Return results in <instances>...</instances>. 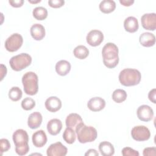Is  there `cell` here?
Here are the masks:
<instances>
[{
	"label": "cell",
	"instance_id": "obj_1",
	"mask_svg": "<svg viewBox=\"0 0 156 156\" xmlns=\"http://www.w3.org/2000/svg\"><path fill=\"white\" fill-rule=\"evenodd\" d=\"M118 48L113 43H106L102 50L103 63L108 68H114L119 62Z\"/></svg>",
	"mask_w": 156,
	"mask_h": 156
},
{
	"label": "cell",
	"instance_id": "obj_2",
	"mask_svg": "<svg viewBox=\"0 0 156 156\" xmlns=\"http://www.w3.org/2000/svg\"><path fill=\"white\" fill-rule=\"evenodd\" d=\"M15 145V152L19 155H24L29 151L28 144L29 136L27 132L23 129H17L12 135Z\"/></svg>",
	"mask_w": 156,
	"mask_h": 156
},
{
	"label": "cell",
	"instance_id": "obj_3",
	"mask_svg": "<svg viewBox=\"0 0 156 156\" xmlns=\"http://www.w3.org/2000/svg\"><path fill=\"white\" fill-rule=\"evenodd\" d=\"M141 78L140 72L135 69L125 68L119 74V80L121 85L130 87L138 85Z\"/></svg>",
	"mask_w": 156,
	"mask_h": 156
},
{
	"label": "cell",
	"instance_id": "obj_4",
	"mask_svg": "<svg viewBox=\"0 0 156 156\" xmlns=\"http://www.w3.org/2000/svg\"><path fill=\"white\" fill-rule=\"evenodd\" d=\"M77 140L80 143L94 141L97 136L96 129L91 126H87L83 122L80 124L76 129Z\"/></svg>",
	"mask_w": 156,
	"mask_h": 156
},
{
	"label": "cell",
	"instance_id": "obj_5",
	"mask_svg": "<svg viewBox=\"0 0 156 156\" xmlns=\"http://www.w3.org/2000/svg\"><path fill=\"white\" fill-rule=\"evenodd\" d=\"M38 76L32 71L26 73L22 77V83L26 94L30 96L35 95L38 91Z\"/></svg>",
	"mask_w": 156,
	"mask_h": 156
},
{
	"label": "cell",
	"instance_id": "obj_6",
	"mask_svg": "<svg viewBox=\"0 0 156 156\" xmlns=\"http://www.w3.org/2000/svg\"><path fill=\"white\" fill-rule=\"evenodd\" d=\"M32 62L31 56L27 53H21L13 56L9 61L11 68L15 71H20L29 66Z\"/></svg>",
	"mask_w": 156,
	"mask_h": 156
},
{
	"label": "cell",
	"instance_id": "obj_7",
	"mask_svg": "<svg viewBox=\"0 0 156 156\" xmlns=\"http://www.w3.org/2000/svg\"><path fill=\"white\" fill-rule=\"evenodd\" d=\"M23 43V37L18 33H15L11 35L5 40V48L9 52H15L21 47Z\"/></svg>",
	"mask_w": 156,
	"mask_h": 156
},
{
	"label": "cell",
	"instance_id": "obj_8",
	"mask_svg": "<svg viewBox=\"0 0 156 156\" xmlns=\"http://www.w3.org/2000/svg\"><path fill=\"white\" fill-rule=\"evenodd\" d=\"M131 135L137 141H144L149 140L151 136L149 129L144 126H137L132 129Z\"/></svg>",
	"mask_w": 156,
	"mask_h": 156
},
{
	"label": "cell",
	"instance_id": "obj_9",
	"mask_svg": "<svg viewBox=\"0 0 156 156\" xmlns=\"http://www.w3.org/2000/svg\"><path fill=\"white\" fill-rule=\"evenodd\" d=\"M68 149L61 142H56L51 144L46 151L48 156H65L66 155Z\"/></svg>",
	"mask_w": 156,
	"mask_h": 156
},
{
	"label": "cell",
	"instance_id": "obj_10",
	"mask_svg": "<svg viewBox=\"0 0 156 156\" xmlns=\"http://www.w3.org/2000/svg\"><path fill=\"white\" fill-rule=\"evenodd\" d=\"M143 27L149 30H155L156 29V14L155 13H145L141 18Z\"/></svg>",
	"mask_w": 156,
	"mask_h": 156
},
{
	"label": "cell",
	"instance_id": "obj_11",
	"mask_svg": "<svg viewBox=\"0 0 156 156\" xmlns=\"http://www.w3.org/2000/svg\"><path fill=\"white\" fill-rule=\"evenodd\" d=\"M87 42L91 46H97L101 44L104 40V35L101 30H92L86 37Z\"/></svg>",
	"mask_w": 156,
	"mask_h": 156
},
{
	"label": "cell",
	"instance_id": "obj_12",
	"mask_svg": "<svg viewBox=\"0 0 156 156\" xmlns=\"http://www.w3.org/2000/svg\"><path fill=\"white\" fill-rule=\"evenodd\" d=\"M136 115L140 120L144 122H148L153 118L154 112L150 106L147 105H142L138 108L136 110Z\"/></svg>",
	"mask_w": 156,
	"mask_h": 156
},
{
	"label": "cell",
	"instance_id": "obj_13",
	"mask_svg": "<svg viewBox=\"0 0 156 156\" xmlns=\"http://www.w3.org/2000/svg\"><path fill=\"white\" fill-rule=\"evenodd\" d=\"M105 106V101L101 97H94L91 98L87 102L88 108L93 112L102 110Z\"/></svg>",
	"mask_w": 156,
	"mask_h": 156
},
{
	"label": "cell",
	"instance_id": "obj_14",
	"mask_svg": "<svg viewBox=\"0 0 156 156\" xmlns=\"http://www.w3.org/2000/svg\"><path fill=\"white\" fill-rule=\"evenodd\" d=\"M47 136L43 130H39L34 132L32 136L33 144L37 147H41L47 143Z\"/></svg>",
	"mask_w": 156,
	"mask_h": 156
},
{
	"label": "cell",
	"instance_id": "obj_15",
	"mask_svg": "<svg viewBox=\"0 0 156 156\" xmlns=\"http://www.w3.org/2000/svg\"><path fill=\"white\" fill-rule=\"evenodd\" d=\"M44 105L49 112H56L61 108L62 102L56 96H51L46 100Z\"/></svg>",
	"mask_w": 156,
	"mask_h": 156
},
{
	"label": "cell",
	"instance_id": "obj_16",
	"mask_svg": "<svg viewBox=\"0 0 156 156\" xmlns=\"http://www.w3.org/2000/svg\"><path fill=\"white\" fill-rule=\"evenodd\" d=\"M83 122L81 116L77 113H72L66 116L65 124L66 127H70L76 130L77 127L81 123Z\"/></svg>",
	"mask_w": 156,
	"mask_h": 156
},
{
	"label": "cell",
	"instance_id": "obj_17",
	"mask_svg": "<svg viewBox=\"0 0 156 156\" xmlns=\"http://www.w3.org/2000/svg\"><path fill=\"white\" fill-rule=\"evenodd\" d=\"M62 129V121L57 119L54 118L49 121L47 124V130L51 135H56L60 133Z\"/></svg>",
	"mask_w": 156,
	"mask_h": 156
},
{
	"label": "cell",
	"instance_id": "obj_18",
	"mask_svg": "<svg viewBox=\"0 0 156 156\" xmlns=\"http://www.w3.org/2000/svg\"><path fill=\"white\" fill-rule=\"evenodd\" d=\"M43 120V117L40 112H35L31 113L27 119V125L32 129H36L38 128Z\"/></svg>",
	"mask_w": 156,
	"mask_h": 156
},
{
	"label": "cell",
	"instance_id": "obj_19",
	"mask_svg": "<svg viewBox=\"0 0 156 156\" xmlns=\"http://www.w3.org/2000/svg\"><path fill=\"white\" fill-rule=\"evenodd\" d=\"M32 37L35 40H41L45 36V29L44 26L40 24H33L30 30Z\"/></svg>",
	"mask_w": 156,
	"mask_h": 156
},
{
	"label": "cell",
	"instance_id": "obj_20",
	"mask_svg": "<svg viewBox=\"0 0 156 156\" xmlns=\"http://www.w3.org/2000/svg\"><path fill=\"white\" fill-rule=\"evenodd\" d=\"M125 30L130 33H134L138 29L139 25L138 20L134 16H129L124 21Z\"/></svg>",
	"mask_w": 156,
	"mask_h": 156
},
{
	"label": "cell",
	"instance_id": "obj_21",
	"mask_svg": "<svg viewBox=\"0 0 156 156\" xmlns=\"http://www.w3.org/2000/svg\"><path fill=\"white\" fill-rule=\"evenodd\" d=\"M71 67V64L68 61L62 60L57 62L55 65V71L58 75L65 76L69 73Z\"/></svg>",
	"mask_w": 156,
	"mask_h": 156
},
{
	"label": "cell",
	"instance_id": "obj_22",
	"mask_svg": "<svg viewBox=\"0 0 156 156\" xmlns=\"http://www.w3.org/2000/svg\"><path fill=\"white\" fill-rule=\"evenodd\" d=\"M140 44L144 47H151L155 43V37L151 32H144L139 38Z\"/></svg>",
	"mask_w": 156,
	"mask_h": 156
},
{
	"label": "cell",
	"instance_id": "obj_23",
	"mask_svg": "<svg viewBox=\"0 0 156 156\" xmlns=\"http://www.w3.org/2000/svg\"><path fill=\"white\" fill-rule=\"evenodd\" d=\"M99 151L103 156H112L115 153V149L113 144L106 141L99 143Z\"/></svg>",
	"mask_w": 156,
	"mask_h": 156
},
{
	"label": "cell",
	"instance_id": "obj_24",
	"mask_svg": "<svg viewBox=\"0 0 156 156\" xmlns=\"http://www.w3.org/2000/svg\"><path fill=\"white\" fill-rule=\"evenodd\" d=\"M99 9L104 13H109L114 11L116 8V3L112 0H104L99 4Z\"/></svg>",
	"mask_w": 156,
	"mask_h": 156
},
{
	"label": "cell",
	"instance_id": "obj_25",
	"mask_svg": "<svg viewBox=\"0 0 156 156\" xmlns=\"http://www.w3.org/2000/svg\"><path fill=\"white\" fill-rule=\"evenodd\" d=\"M74 55L79 59H85L89 54V50L83 45H79L76 46L73 51Z\"/></svg>",
	"mask_w": 156,
	"mask_h": 156
},
{
	"label": "cell",
	"instance_id": "obj_26",
	"mask_svg": "<svg viewBox=\"0 0 156 156\" xmlns=\"http://www.w3.org/2000/svg\"><path fill=\"white\" fill-rule=\"evenodd\" d=\"M75 130L70 127H66L63 133V138L68 144H73L76 140Z\"/></svg>",
	"mask_w": 156,
	"mask_h": 156
},
{
	"label": "cell",
	"instance_id": "obj_27",
	"mask_svg": "<svg viewBox=\"0 0 156 156\" xmlns=\"http://www.w3.org/2000/svg\"><path fill=\"white\" fill-rule=\"evenodd\" d=\"M34 17L37 20H44L48 16V10L43 7H37L32 12Z\"/></svg>",
	"mask_w": 156,
	"mask_h": 156
},
{
	"label": "cell",
	"instance_id": "obj_28",
	"mask_svg": "<svg viewBox=\"0 0 156 156\" xmlns=\"http://www.w3.org/2000/svg\"><path fill=\"white\" fill-rule=\"evenodd\" d=\"M127 93L122 89H116L112 93V99L116 103H121L127 98Z\"/></svg>",
	"mask_w": 156,
	"mask_h": 156
},
{
	"label": "cell",
	"instance_id": "obj_29",
	"mask_svg": "<svg viewBox=\"0 0 156 156\" xmlns=\"http://www.w3.org/2000/svg\"><path fill=\"white\" fill-rule=\"evenodd\" d=\"M23 95L21 90L18 87H12L9 91V98L13 101H19Z\"/></svg>",
	"mask_w": 156,
	"mask_h": 156
},
{
	"label": "cell",
	"instance_id": "obj_30",
	"mask_svg": "<svg viewBox=\"0 0 156 156\" xmlns=\"http://www.w3.org/2000/svg\"><path fill=\"white\" fill-rule=\"evenodd\" d=\"M35 106V101L31 98H26L21 102V107L25 110H30Z\"/></svg>",
	"mask_w": 156,
	"mask_h": 156
},
{
	"label": "cell",
	"instance_id": "obj_31",
	"mask_svg": "<svg viewBox=\"0 0 156 156\" xmlns=\"http://www.w3.org/2000/svg\"><path fill=\"white\" fill-rule=\"evenodd\" d=\"M123 156H138L139 152L129 147H124L121 151Z\"/></svg>",
	"mask_w": 156,
	"mask_h": 156
},
{
	"label": "cell",
	"instance_id": "obj_32",
	"mask_svg": "<svg viewBox=\"0 0 156 156\" xmlns=\"http://www.w3.org/2000/svg\"><path fill=\"white\" fill-rule=\"evenodd\" d=\"M0 147L2 155L3 152H7L10 148V144L9 141L5 138H1L0 140Z\"/></svg>",
	"mask_w": 156,
	"mask_h": 156
},
{
	"label": "cell",
	"instance_id": "obj_33",
	"mask_svg": "<svg viewBox=\"0 0 156 156\" xmlns=\"http://www.w3.org/2000/svg\"><path fill=\"white\" fill-rule=\"evenodd\" d=\"M48 4L52 8H60L64 5L65 1L63 0H49Z\"/></svg>",
	"mask_w": 156,
	"mask_h": 156
},
{
	"label": "cell",
	"instance_id": "obj_34",
	"mask_svg": "<svg viewBox=\"0 0 156 156\" xmlns=\"http://www.w3.org/2000/svg\"><path fill=\"white\" fill-rule=\"evenodd\" d=\"M144 156H155L156 155V148L155 147H146L143 150Z\"/></svg>",
	"mask_w": 156,
	"mask_h": 156
},
{
	"label": "cell",
	"instance_id": "obj_35",
	"mask_svg": "<svg viewBox=\"0 0 156 156\" xmlns=\"http://www.w3.org/2000/svg\"><path fill=\"white\" fill-rule=\"evenodd\" d=\"M9 4L13 7H20L24 4L23 0H9Z\"/></svg>",
	"mask_w": 156,
	"mask_h": 156
},
{
	"label": "cell",
	"instance_id": "obj_36",
	"mask_svg": "<svg viewBox=\"0 0 156 156\" xmlns=\"http://www.w3.org/2000/svg\"><path fill=\"white\" fill-rule=\"evenodd\" d=\"M155 94H156V90H155V88H153L148 93V98H149V99L152 102H153L154 104L156 103Z\"/></svg>",
	"mask_w": 156,
	"mask_h": 156
},
{
	"label": "cell",
	"instance_id": "obj_37",
	"mask_svg": "<svg viewBox=\"0 0 156 156\" xmlns=\"http://www.w3.org/2000/svg\"><path fill=\"white\" fill-rule=\"evenodd\" d=\"M85 156H98L99 155V153L98 152L94 149H88L87 152L85 154Z\"/></svg>",
	"mask_w": 156,
	"mask_h": 156
},
{
	"label": "cell",
	"instance_id": "obj_38",
	"mask_svg": "<svg viewBox=\"0 0 156 156\" xmlns=\"http://www.w3.org/2000/svg\"><path fill=\"white\" fill-rule=\"evenodd\" d=\"M7 74V68L3 64L1 65V80H2Z\"/></svg>",
	"mask_w": 156,
	"mask_h": 156
},
{
	"label": "cell",
	"instance_id": "obj_39",
	"mask_svg": "<svg viewBox=\"0 0 156 156\" xmlns=\"http://www.w3.org/2000/svg\"><path fill=\"white\" fill-rule=\"evenodd\" d=\"M119 2L124 6L129 7L134 3L133 0H119Z\"/></svg>",
	"mask_w": 156,
	"mask_h": 156
},
{
	"label": "cell",
	"instance_id": "obj_40",
	"mask_svg": "<svg viewBox=\"0 0 156 156\" xmlns=\"http://www.w3.org/2000/svg\"><path fill=\"white\" fill-rule=\"evenodd\" d=\"M29 2L31 3V4H37L38 2H41V0H37V1H32V0H29L28 1Z\"/></svg>",
	"mask_w": 156,
	"mask_h": 156
}]
</instances>
